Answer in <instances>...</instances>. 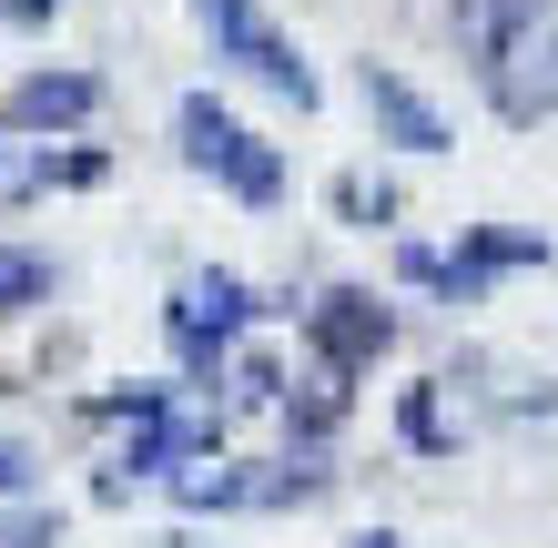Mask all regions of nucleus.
Segmentation results:
<instances>
[{"mask_svg": "<svg viewBox=\"0 0 558 548\" xmlns=\"http://www.w3.org/2000/svg\"><path fill=\"white\" fill-rule=\"evenodd\" d=\"M548 11H558V0H447V41H457L468 72H487V61H498L518 31H538Z\"/></svg>", "mask_w": 558, "mask_h": 548, "instance_id": "nucleus-8", "label": "nucleus"}, {"mask_svg": "<svg viewBox=\"0 0 558 548\" xmlns=\"http://www.w3.org/2000/svg\"><path fill=\"white\" fill-rule=\"evenodd\" d=\"M102 112V72H82V61H41V72H21L11 92H0V133H82V122Z\"/></svg>", "mask_w": 558, "mask_h": 548, "instance_id": "nucleus-4", "label": "nucleus"}, {"mask_svg": "<svg viewBox=\"0 0 558 548\" xmlns=\"http://www.w3.org/2000/svg\"><path fill=\"white\" fill-rule=\"evenodd\" d=\"M204 31H214V61H234V72H244V82H265L275 102H294V112H315V102H325L315 61L294 51V31L265 11V0H204Z\"/></svg>", "mask_w": 558, "mask_h": 548, "instance_id": "nucleus-2", "label": "nucleus"}, {"mask_svg": "<svg viewBox=\"0 0 558 548\" xmlns=\"http://www.w3.org/2000/svg\"><path fill=\"white\" fill-rule=\"evenodd\" d=\"M0 11H11V21H31V31H41V21L61 11V0H0Z\"/></svg>", "mask_w": 558, "mask_h": 548, "instance_id": "nucleus-15", "label": "nucleus"}, {"mask_svg": "<svg viewBox=\"0 0 558 548\" xmlns=\"http://www.w3.org/2000/svg\"><path fill=\"white\" fill-rule=\"evenodd\" d=\"M254 315H265V305H254L244 275H223V265H214V275H183V295H173V345H183V366H214Z\"/></svg>", "mask_w": 558, "mask_h": 548, "instance_id": "nucleus-5", "label": "nucleus"}, {"mask_svg": "<svg viewBox=\"0 0 558 548\" xmlns=\"http://www.w3.org/2000/svg\"><path fill=\"white\" fill-rule=\"evenodd\" d=\"M477 82H487V102H498V122H518V133L548 122V112H558V11H548L538 31H518Z\"/></svg>", "mask_w": 558, "mask_h": 548, "instance_id": "nucleus-6", "label": "nucleus"}, {"mask_svg": "<svg viewBox=\"0 0 558 548\" xmlns=\"http://www.w3.org/2000/svg\"><path fill=\"white\" fill-rule=\"evenodd\" d=\"M31 477H41V467H31V447H21V437H0V498H21Z\"/></svg>", "mask_w": 558, "mask_h": 548, "instance_id": "nucleus-14", "label": "nucleus"}, {"mask_svg": "<svg viewBox=\"0 0 558 548\" xmlns=\"http://www.w3.org/2000/svg\"><path fill=\"white\" fill-rule=\"evenodd\" d=\"M0 548H61V508H21V519H0Z\"/></svg>", "mask_w": 558, "mask_h": 548, "instance_id": "nucleus-12", "label": "nucleus"}, {"mask_svg": "<svg viewBox=\"0 0 558 548\" xmlns=\"http://www.w3.org/2000/svg\"><path fill=\"white\" fill-rule=\"evenodd\" d=\"M51 254H31V244H0V315H21V305H51Z\"/></svg>", "mask_w": 558, "mask_h": 548, "instance_id": "nucleus-10", "label": "nucleus"}, {"mask_svg": "<svg viewBox=\"0 0 558 548\" xmlns=\"http://www.w3.org/2000/svg\"><path fill=\"white\" fill-rule=\"evenodd\" d=\"M355 102H366L376 143H397V153H447V112L426 102L397 61H355Z\"/></svg>", "mask_w": 558, "mask_h": 548, "instance_id": "nucleus-7", "label": "nucleus"}, {"mask_svg": "<svg viewBox=\"0 0 558 548\" xmlns=\"http://www.w3.org/2000/svg\"><path fill=\"white\" fill-rule=\"evenodd\" d=\"M397 427H407V447H426V458H447V447H457V427H447V397H437V386H407Z\"/></svg>", "mask_w": 558, "mask_h": 548, "instance_id": "nucleus-11", "label": "nucleus"}, {"mask_svg": "<svg viewBox=\"0 0 558 548\" xmlns=\"http://www.w3.org/2000/svg\"><path fill=\"white\" fill-rule=\"evenodd\" d=\"M345 548H407V538H397V528H355Z\"/></svg>", "mask_w": 558, "mask_h": 548, "instance_id": "nucleus-16", "label": "nucleus"}, {"mask_svg": "<svg viewBox=\"0 0 558 548\" xmlns=\"http://www.w3.org/2000/svg\"><path fill=\"white\" fill-rule=\"evenodd\" d=\"M193 11H204V0H193Z\"/></svg>", "mask_w": 558, "mask_h": 548, "instance_id": "nucleus-18", "label": "nucleus"}, {"mask_svg": "<svg viewBox=\"0 0 558 548\" xmlns=\"http://www.w3.org/2000/svg\"><path fill=\"white\" fill-rule=\"evenodd\" d=\"M173 143H183V163L193 173H214L223 193H234V204H254V214H265V204H284V153L265 143V133H244V122L234 112H223L214 102V92H183V102H173Z\"/></svg>", "mask_w": 558, "mask_h": 548, "instance_id": "nucleus-1", "label": "nucleus"}, {"mask_svg": "<svg viewBox=\"0 0 558 548\" xmlns=\"http://www.w3.org/2000/svg\"><path fill=\"white\" fill-rule=\"evenodd\" d=\"M305 345H315V366H325V376H366L386 345H397V305L366 295V284H336V295L305 315Z\"/></svg>", "mask_w": 558, "mask_h": 548, "instance_id": "nucleus-3", "label": "nucleus"}, {"mask_svg": "<svg viewBox=\"0 0 558 548\" xmlns=\"http://www.w3.org/2000/svg\"><path fill=\"white\" fill-rule=\"evenodd\" d=\"M162 548H204V538H162Z\"/></svg>", "mask_w": 558, "mask_h": 548, "instance_id": "nucleus-17", "label": "nucleus"}, {"mask_svg": "<svg viewBox=\"0 0 558 548\" xmlns=\"http://www.w3.org/2000/svg\"><path fill=\"white\" fill-rule=\"evenodd\" d=\"M275 397H284V376H275L265 356H244V366H234V406H275Z\"/></svg>", "mask_w": 558, "mask_h": 548, "instance_id": "nucleus-13", "label": "nucleus"}, {"mask_svg": "<svg viewBox=\"0 0 558 548\" xmlns=\"http://www.w3.org/2000/svg\"><path fill=\"white\" fill-rule=\"evenodd\" d=\"M336 223H355V234H376V223H397V183L386 173H336Z\"/></svg>", "mask_w": 558, "mask_h": 548, "instance_id": "nucleus-9", "label": "nucleus"}]
</instances>
